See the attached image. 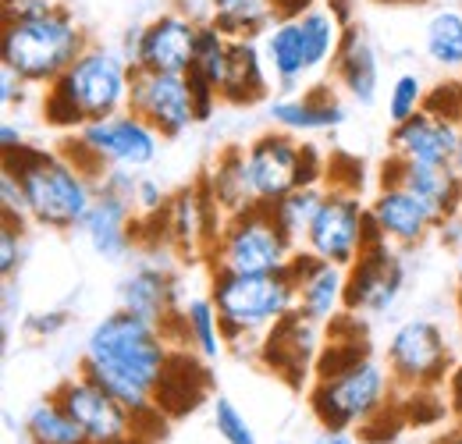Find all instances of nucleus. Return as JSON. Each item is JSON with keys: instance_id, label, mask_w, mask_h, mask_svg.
Listing matches in <instances>:
<instances>
[{"instance_id": "nucleus-1", "label": "nucleus", "mask_w": 462, "mask_h": 444, "mask_svg": "<svg viewBox=\"0 0 462 444\" xmlns=\"http://www.w3.org/2000/svg\"><path fill=\"white\" fill-rule=\"evenodd\" d=\"M168 370V331L128 310L107 313L89 331L82 348V374L104 391H111L135 420L157 412V391Z\"/></svg>"}, {"instance_id": "nucleus-2", "label": "nucleus", "mask_w": 462, "mask_h": 444, "mask_svg": "<svg viewBox=\"0 0 462 444\" xmlns=\"http://www.w3.org/2000/svg\"><path fill=\"white\" fill-rule=\"evenodd\" d=\"M132 71L135 68L117 47L89 43L58 82L47 86L43 97L47 121L60 132H79L89 121H104L111 114L128 111Z\"/></svg>"}, {"instance_id": "nucleus-3", "label": "nucleus", "mask_w": 462, "mask_h": 444, "mask_svg": "<svg viewBox=\"0 0 462 444\" xmlns=\"http://www.w3.org/2000/svg\"><path fill=\"white\" fill-rule=\"evenodd\" d=\"M4 167H11L25 185L29 221L51 231L82 227L97 199V181L68 153H43L36 146H22L18 153L4 157Z\"/></svg>"}, {"instance_id": "nucleus-4", "label": "nucleus", "mask_w": 462, "mask_h": 444, "mask_svg": "<svg viewBox=\"0 0 462 444\" xmlns=\"http://www.w3.org/2000/svg\"><path fill=\"white\" fill-rule=\"evenodd\" d=\"M86 47V32L64 4L43 18L4 22L0 29V64L14 68L29 86H54Z\"/></svg>"}, {"instance_id": "nucleus-5", "label": "nucleus", "mask_w": 462, "mask_h": 444, "mask_svg": "<svg viewBox=\"0 0 462 444\" xmlns=\"http://www.w3.org/2000/svg\"><path fill=\"white\" fill-rule=\"evenodd\" d=\"M346 22L335 7H306L302 14L278 18L274 29L263 36V57L278 79L282 93H295L313 71L331 64L338 54Z\"/></svg>"}, {"instance_id": "nucleus-6", "label": "nucleus", "mask_w": 462, "mask_h": 444, "mask_svg": "<svg viewBox=\"0 0 462 444\" xmlns=\"http://www.w3.org/2000/svg\"><path fill=\"white\" fill-rule=\"evenodd\" d=\"M210 302L225 324V338H256L271 331L285 313L295 310V281L289 271L282 274H228L214 271L210 278Z\"/></svg>"}, {"instance_id": "nucleus-7", "label": "nucleus", "mask_w": 462, "mask_h": 444, "mask_svg": "<svg viewBox=\"0 0 462 444\" xmlns=\"http://www.w3.org/2000/svg\"><path fill=\"white\" fill-rule=\"evenodd\" d=\"M207 256L214 271L228 274H282L295 256V242L278 227L271 207H249L225 221Z\"/></svg>"}, {"instance_id": "nucleus-8", "label": "nucleus", "mask_w": 462, "mask_h": 444, "mask_svg": "<svg viewBox=\"0 0 462 444\" xmlns=\"http://www.w3.org/2000/svg\"><path fill=\"white\" fill-rule=\"evenodd\" d=\"M157 150H161V132L153 125H146L139 114L121 111L104 121L82 125L64 153L97 181L107 167L135 171V167L153 164Z\"/></svg>"}, {"instance_id": "nucleus-9", "label": "nucleus", "mask_w": 462, "mask_h": 444, "mask_svg": "<svg viewBox=\"0 0 462 444\" xmlns=\"http://www.w3.org/2000/svg\"><path fill=\"white\" fill-rule=\"evenodd\" d=\"M392 370H384L377 359L363 356L348 363L346 370L320 377L310 394L313 416L320 420L324 430H348L356 423H366L374 412L384 409L388 391H392Z\"/></svg>"}, {"instance_id": "nucleus-10", "label": "nucleus", "mask_w": 462, "mask_h": 444, "mask_svg": "<svg viewBox=\"0 0 462 444\" xmlns=\"http://www.w3.org/2000/svg\"><path fill=\"white\" fill-rule=\"evenodd\" d=\"M245 185L253 207H271L302 185H317L320 178V153L313 146H299L289 132H267L249 150H242Z\"/></svg>"}, {"instance_id": "nucleus-11", "label": "nucleus", "mask_w": 462, "mask_h": 444, "mask_svg": "<svg viewBox=\"0 0 462 444\" xmlns=\"http://www.w3.org/2000/svg\"><path fill=\"white\" fill-rule=\"evenodd\" d=\"M377 238H384V235H381L377 221L370 217V207L359 203L356 189L331 185V192H324V203L310 224L306 249L338 267H352L359 260V253Z\"/></svg>"}, {"instance_id": "nucleus-12", "label": "nucleus", "mask_w": 462, "mask_h": 444, "mask_svg": "<svg viewBox=\"0 0 462 444\" xmlns=\"http://www.w3.org/2000/svg\"><path fill=\"white\" fill-rule=\"evenodd\" d=\"M128 111L139 114L146 125H153L161 132V139H178L199 121L189 75H174V71L135 68L132 71Z\"/></svg>"}, {"instance_id": "nucleus-13", "label": "nucleus", "mask_w": 462, "mask_h": 444, "mask_svg": "<svg viewBox=\"0 0 462 444\" xmlns=\"http://www.w3.org/2000/svg\"><path fill=\"white\" fill-rule=\"evenodd\" d=\"M405 288V264L388 238L370 242L359 260L348 267L346 313L356 317H381L388 313Z\"/></svg>"}, {"instance_id": "nucleus-14", "label": "nucleus", "mask_w": 462, "mask_h": 444, "mask_svg": "<svg viewBox=\"0 0 462 444\" xmlns=\"http://www.w3.org/2000/svg\"><path fill=\"white\" fill-rule=\"evenodd\" d=\"M388 370L405 388H430L448 370V341L434 320H405L388 341Z\"/></svg>"}, {"instance_id": "nucleus-15", "label": "nucleus", "mask_w": 462, "mask_h": 444, "mask_svg": "<svg viewBox=\"0 0 462 444\" xmlns=\"http://www.w3.org/2000/svg\"><path fill=\"white\" fill-rule=\"evenodd\" d=\"M54 398L68 409V416L86 430V438L93 444H132L135 416L117 402L111 391H104L86 374L60 384Z\"/></svg>"}, {"instance_id": "nucleus-16", "label": "nucleus", "mask_w": 462, "mask_h": 444, "mask_svg": "<svg viewBox=\"0 0 462 444\" xmlns=\"http://www.w3.org/2000/svg\"><path fill=\"white\" fill-rule=\"evenodd\" d=\"M225 221H228V214L210 199V192L203 185H192V189H181L168 203L164 235H168L171 245L189 253V260H199L203 253L214 249Z\"/></svg>"}, {"instance_id": "nucleus-17", "label": "nucleus", "mask_w": 462, "mask_h": 444, "mask_svg": "<svg viewBox=\"0 0 462 444\" xmlns=\"http://www.w3.org/2000/svg\"><path fill=\"white\" fill-rule=\"evenodd\" d=\"M317 328H320V324H317L313 317H306V313L295 306V310L285 313V317L267 331V338L260 341L263 363H267L278 377H285L291 388L302 384L310 363H313L317 352H320V331H317Z\"/></svg>"}, {"instance_id": "nucleus-18", "label": "nucleus", "mask_w": 462, "mask_h": 444, "mask_svg": "<svg viewBox=\"0 0 462 444\" xmlns=\"http://www.w3.org/2000/svg\"><path fill=\"white\" fill-rule=\"evenodd\" d=\"M289 274L295 281L299 310L313 317L317 324H331L346 310V288H348V267H338L331 260L306 253H295L289 264Z\"/></svg>"}, {"instance_id": "nucleus-19", "label": "nucleus", "mask_w": 462, "mask_h": 444, "mask_svg": "<svg viewBox=\"0 0 462 444\" xmlns=\"http://www.w3.org/2000/svg\"><path fill=\"white\" fill-rule=\"evenodd\" d=\"M370 217L377 221L381 235L392 245H416L445 221L434 203H427L423 196L409 192L405 185H392V181H384V189L374 196Z\"/></svg>"}, {"instance_id": "nucleus-20", "label": "nucleus", "mask_w": 462, "mask_h": 444, "mask_svg": "<svg viewBox=\"0 0 462 444\" xmlns=\"http://www.w3.org/2000/svg\"><path fill=\"white\" fill-rule=\"evenodd\" d=\"M462 143V121L438 117L430 111L412 114L392 128V157L416 164H452Z\"/></svg>"}, {"instance_id": "nucleus-21", "label": "nucleus", "mask_w": 462, "mask_h": 444, "mask_svg": "<svg viewBox=\"0 0 462 444\" xmlns=\"http://www.w3.org/2000/svg\"><path fill=\"white\" fill-rule=\"evenodd\" d=\"M196 43H199V22H192L181 11H164L146 22L139 68L189 75V68L196 60Z\"/></svg>"}, {"instance_id": "nucleus-22", "label": "nucleus", "mask_w": 462, "mask_h": 444, "mask_svg": "<svg viewBox=\"0 0 462 444\" xmlns=\"http://www.w3.org/2000/svg\"><path fill=\"white\" fill-rule=\"evenodd\" d=\"M121 295V310L157 324V328H171L181 320V306H178V278L161 264H139L117 288Z\"/></svg>"}, {"instance_id": "nucleus-23", "label": "nucleus", "mask_w": 462, "mask_h": 444, "mask_svg": "<svg viewBox=\"0 0 462 444\" xmlns=\"http://www.w3.org/2000/svg\"><path fill=\"white\" fill-rule=\"evenodd\" d=\"M135 217L139 214H135L132 199L97 189V199H93V207L82 221V235L100 256L121 260L128 253V245L135 242Z\"/></svg>"}, {"instance_id": "nucleus-24", "label": "nucleus", "mask_w": 462, "mask_h": 444, "mask_svg": "<svg viewBox=\"0 0 462 444\" xmlns=\"http://www.w3.org/2000/svg\"><path fill=\"white\" fill-rule=\"evenodd\" d=\"M331 68H335V79L346 86V93L356 104L370 107L377 100V89H381V60H377V51H374L370 36L359 25H352V22L346 25Z\"/></svg>"}, {"instance_id": "nucleus-25", "label": "nucleus", "mask_w": 462, "mask_h": 444, "mask_svg": "<svg viewBox=\"0 0 462 444\" xmlns=\"http://www.w3.org/2000/svg\"><path fill=\"white\" fill-rule=\"evenodd\" d=\"M384 181L405 185L409 192L423 196L441 210V217H452L462 210V178L452 164H416L392 157V171L384 167Z\"/></svg>"}, {"instance_id": "nucleus-26", "label": "nucleus", "mask_w": 462, "mask_h": 444, "mask_svg": "<svg viewBox=\"0 0 462 444\" xmlns=\"http://www.w3.org/2000/svg\"><path fill=\"white\" fill-rule=\"evenodd\" d=\"M271 121L285 132H331L346 121L342 100L331 93V86H317L302 97H282L271 100Z\"/></svg>"}, {"instance_id": "nucleus-27", "label": "nucleus", "mask_w": 462, "mask_h": 444, "mask_svg": "<svg viewBox=\"0 0 462 444\" xmlns=\"http://www.w3.org/2000/svg\"><path fill=\"white\" fill-rule=\"evenodd\" d=\"M263 60L260 47L253 40H235L231 43V68H228V82L221 89V100L235 104V107H249V104H260L267 97V71H263Z\"/></svg>"}, {"instance_id": "nucleus-28", "label": "nucleus", "mask_w": 462, "mask_h": 444, "mask_svg": "<svg viewBox=\"0 0 462 444\" xmlns=\"http://www.w3.org/2000/svg\"><path fill=\"white\" fill-rule=\"evenodd\" d=\"M278 22L274 0H210V25H217L228 40L267 36Z\"/></svg>"}, {"instance_id": "nucleus-29", "label": "nucleus", "mask_w": 462, "mask_h": 444, "mask_svg": "<svg viewBox=\"0 0 462 444\" xmlns=\"http://www.w3.org/2000/svg\"><path fill=\"white\" fill-rule=\"evenodd\" d=\"M207 192H210V199L228 214H242V210H249L253 207V196H249V185H245V167H242V150H225L214 167L207 171V178L199 181Z\"/></svg>"}, {"instance_id": "nucleus-30", "label": "nucleus", "mask_w": 462, "mask_h": 444, "mask_svg": "<svg viewBox=\"0 0 462 444\" xmlns=\"http://www.w3.org/2000/svg\"><path fill=\"white\" fill-rule=\"evenodd\" d=\"M423 51L427 57L445 68V71H462V11L441 7L427 18L423 25Z\"/></svg>"}, {"instance_id": "nucleus-31", "label": "nucleus", "mask_w": 462, "mask_h": 444, "mask_svg": "<svg viewBox=\"0 0 462 444\" xmlns=\"http://www.w3.org/2000/svg\"><path fill=\"white\" fill-rule=\"evenodd\" d=\"M25 438L29 444H93L58 398L32 405V412L25 416Z\"/></svg>"}, {"instance_id": "nucleus-32", "label": "nucleus", "mask_w": 462, "mask_h": 444, "mask_svg": "<svg viewBox=\"0 0 462 444\" xmlns=\"http://www.w3.org/2000/svg\"><path fill=\"white\" fill-rule=\"evenodd\" d=\"M231 43L217 25H210V22H203L199 25V43H196V60H192V68H189V75L192 79H199V82H207L217 97H221V89H225V82H228V68H231Z\"/></svg>"}, {"instance_id": "nucleus-33", "label": "nucleus", "mask_w": 462, "mask_h": 444, "mask_svg": "<svg viewBox=\"0 0 462 444\" xmlns=\"http://www.w3.org/2000/svg\"><path fill=\"white\" fill-rule=\"evenodd\" d=\"M181 320H185V341H192V348L203 359H217L225 352V324L217 317V306L207 299H189L181 306Z\"/></svg>"}, {"instance_id": "nucleus-34", "label": "nucleus", "mask_w": 462, "mask_h": 444, "mask_svg": "<svg viewBox=\"0 0 462 444\" xmlns=\"http://www.w3.org/2000/svg\"><path fill=\"white\" fill-rule=\"evenodd\" d=\"M320 203H324V192L317 185H302V189H295L289 196H282L278 203H271V214H274L278 227L289 235L291 242H306L310 224L317 217Z\"/></svg>"}, {"instance_id": "nucleus-35", "label": "nucleus", "mask_w": 462, "mask_h": 444, "mask_svg": "<svg viewBox=\"0 0 462 444\" xmlns=\"http://www.w3.org/2000/svg\"><path fill=\"white\" fill-rule=\"evenodd\" d=\"M423 104H427V89H423V79L416 71L399 75L395 86L388 89V117H392V125L409 121L412 114L423 111Z\"/></svg>"}, {"instance_id": "nucleus-36", "label": "nucleus", "mask_w": 462, "mask_h": 444, "mask_svg": "<svg viewBox=\"0 0 462 444\" xmlns=\"http://www.w3.org/2000/svg\"><path fill=\"white\" fill-rule=\"evenodd\" d=\"M214 427H217V434L228 444H256V434H253L249 420L242 416V409L231 398H225V394L214 398Z\"/></svg>"}, {"instance_id": "nucleus-37", "label": "nucleus", "mask_w": 462, "mask_h": 444, "mask_svg": "<svg viewBox=\"0 0 462 444\" xmlns=\"http://www.w3.org/2000/svg\"><path fill=\"white\" fill-rule=\"evenodd\" d=\"M0 207H4V221L7 224H22L29 221V199H25V185H22V178L11 171V167H4V174H0Z\"/></svg>"}, {"instance_id": "nucleus-38", "label": "nucleus", "mask_w": 462, "mask_h": 444, "mask_svg": "<svg viewBox=\"0 0 462 444\" xmlns=\"http://www.w3.org/2000/svg\"><path fill=\"white\" fill-rule=\"evenodd\" d=\"M22 227L18 224L4 221V231H0V271L4 278H14V271L22 267Z\"/></svg>"}, {"instance_id": "nucleus-39", "label": "nucleus", "mask_w": 462, "mask_h": 444, "mask_svg": "<svg viewBox=\"0 0 462 444\" xmlns=\"http://www.w3.org/2000/svg\"><path fill=\"white\" fill-rule=\"evenodd\" d=\"M132 203H135V214H139L143 221H150V217H157V214L168 210L161 185L150 181V178H139V185H135V199H132Z\"/></svg>"}, {"instance_id": "nucleus-40", "label": "nucleus", "mask_w": 462, "mask_h": 444, "mask_svg": "<svg viewBox=\"0 0 462 444\" xmlns=\"http://www.w3.org/2000/svg\"><path fill=\"white\" fill-rule=\"evenodd\" d=\"M60 0H4V22H29L58 11Z\"/></svg>"}, {"instance_id": "nucleus-41", "label": "nucleus", "mask_w": 462, "mask_h": 444, "mask_svg": "<svg viewBox=\"0 0 462 444\" xmlns=\"http://www.w3.org/2000/svg\"><path fill=\"white\" fill-rule=\"evenodd\" d=\"M64 324H68L64 310H43V313H29L25 317V331L36 334V338H51V334L64 331Z\"/></svg>"}, {"instance_id": "nucleus-42", "label": "nucleus", "mask_w": 462, "mask_h": 444, "mask_svg": "<svg viewBox=\"0 0 462 444\" xmlns=\"http://www.w3.org/2000/svg\"><path fill=\"white\" fill-rule=\"evenodd\" d=\"M25 86H29V82H25L14 68L0 64V104H4V107L22 104V100H25Z\"/></svg>"}, {"instance_id": "nucleus-43", "label": "nucleus", "mask_w": 462, "mask_h": 444, "mask_svg": "<svg viewBox=\"0 0 462 444\" xmlns=\"http://www.w3.org/2000/svg\"><path fill=\"white\" fill-rule=\"evenodd\" d=\"M143 36H146V25H128L125 29V40H121V54L132 68H139V54H143Z\"/></svg>"}, {"instance_id": "nucleus-44", "label": "nucleus", "mask_w": 462, "mask_h": 444, "mask_svg": "<svg viewBox=\"0 0 462 444\" xmlns=\"http://www.w3.org/2000/svg\"><path fill=\"white\" fill-rule=\"evenodd\" d=\"M22 146H29V143H25V132H22L14 121H4V125H0V150H4V157H7V153H18Z\"/></svg>"}, {"instance_id": "nucleus-45", "label": "nucleus", "mask_w": 462, "mask_h": 444, "mask_svg": "<svg viewBox=\"0 0 462 444\" xmlns=\"http://www.w3.org/2000/svg\"><path fill=\"white\" fill-rule=\"evenodd\" d=\"M313 444H356V441H352V434H348V430H324Z\"/></svg>"}, {"instance_id": "nucleus-46", "label": "nucleus", "mask_w": 462, "mask_h": 444, "mask_svg": "<svg viewBox=\"0 0 462 444\" xmlns=\"http://www.w3.org/2000/svg\"><path fill=\"white\" fill-rule=\"evenodd\" d=\"M452 409L459 412V420H462V366L452 374Z\"/></svg>"}, {"instance_id": "nucleus-47", "label": "nucleus", "mask_w": 462, "mask_h": 444, "mask_svg": "<svg viewBox=\"0 0 462 444\" xmlns=\"http://www.w3.org/2000/svg\"><path fill=\"white\" fill-rule=\"evenodd\" d=\"M452 167H456V174L462 178V143H459V150H456V161H452Z\"/></svg>"}, {"instance_id": "nucleus-48", "label": "nucleus", "mask_w": 462, "mask_h": 444, "mask_svg": "<svg viewBox=\"0 0 462 444\" xmlns=\"http://www.w3.org/2000/svg\"><path fill=\"white\" fill-rule=\"evenodd\" d=\"M448 444H462V430H459V434H456V438H452Z\"/></svg>"}]
</instances>
